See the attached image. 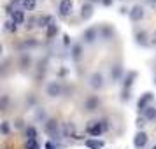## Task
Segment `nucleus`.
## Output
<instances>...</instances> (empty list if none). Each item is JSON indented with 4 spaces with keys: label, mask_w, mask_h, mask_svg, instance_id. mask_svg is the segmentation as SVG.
<instances>
[{
    "label": "nucleus",
    "mask_w": 156,
    "mask_h": 149,
    "mask_svg": "<svg viewBox=\"0 0 156 149\" xmlns=\"http://www.w3.org/2000/svg\"><path fill=\"white\" fill-rule=\"evenodd\" d=\"M107 128V125H105V121H93L91 125L88 126V133H91V135H100L104 130Z\"/></svg>",
    "instance_id": "obj_1"
},
{
    "label": "nucleus",
    "mask_w": 156,
    "mask_h": 149,
    "mask_svg": "<svg viewBox=\"0 0 156 149\" xmlns=\"http://www.w3.org/2000/svg\"><path fill=\"white\" fill-rule=\"evenodd\" d=\"M23 7L25 9H34L35 7V0H23Z\"/></svg>",
    "instance_id": "obj_20"
},
{
    "label": "nucleus",
    "mask_w": 156,
    "mask_h": 149,
    "mask_svg": "<svg viewBox=\"0 0 156 149\" xmlns=\"http://www.w3.org/2000/svg\"><path fill=\"white\" fill-rule=\"evenodd\" d=\"M151 2H156V0H151Z\"/></svg>",
    "instance_id": "obj_33"
},
{
    "label": "nucleus",
    "mask_w": 156,
    "mask_h": 149,
    "mask_svg": "<svg viewBox=\"0 0 156 149\" xmlns=\"http://www.w3.org/2000/svg\"><path fill=\"white\" fill-rule=\"evenodd\" d=\"M27 149H39V144L35 140H28L27 142Z\"/></svg>",
    "instance_id": "obj_23"
},
{
    "label": "nucleus",
    "mask_w": 156,
    "mask_h": 149,
    "mask_svg": "<svg viewBox=\"0 0 156 149\" xmlns=\"http://www.w3.org/2000/svg\"><path fill=\"white\" fill-rule=\"evenodd\" d=\"M12 21H14L16 25H21V23L25 21V12H23V11H14V12H12Z\"/></svg>",
    "instance_id": "obj_12"
},
{
    "label": "nucleus",
    "mask_w": 156,
    "mask_h": 149,
    "mask_svg": "<svg viewBox=\"0 0 156 149\" xmlns=\"http://www.w3.org/2000/svg\"><path fill=\"white\" fill-rule=\"evenodd\" d=\"M81 16H83V18H90V16H91V5H90V4L83 5V9H81Z\"/></svg>",
    "instance_id": "obj_13"
},
{
    "label": "nucleus",
    "mask_w": 156,
    "mask_h": 149,
    "mask_svg": "<svg viewBox=\"0 0 156 149\" xmlns=\"http://www.w3.org/2000/svg\"><path fill=\"white\" fill-rule=\"evenodd\" d=\"M144 118L149 121H154L156 119V107L153 105H147L146 109H144Z\"/></svg>",
    "instance_id": "obj_8"
},
{
    "label": "nucleus",
    "mask_w": 156,
    "mask_h": 149,
    "mask_svg": "<svg viewBox=\"0 0 156 149\" xmlns=\"http://www.w3.org/2000/svg\"><path fill=\"white\" fill-rule=\"evenodd\" d=\"M144 18V7L142 5H135L132 11H130V20L132 21H140Z\"/></svg>",
    "instance_id": "obj_2"
},
{
    "label": "nucleus",
    "mask_w": 156,
    "mask_h": 149,
    "mask_svg": "<svg viewBox=\"0 0 156 149\" xmlns=\"http://www.w3.org/2000/svg\"><path fill=\"white\" fill-rule=\"evenodd\" d=\"M16 126L21 128V126H23V121H21V119H18V121H16Z\"/></svg>",
    "instance_id": "obj_29"
},
{
    "label": "nucleus",
    "mask_w": 156,
    "mask_h": 149,
    "mask_svg": "<svg viewBox=\"0 0 156 149\" xmlns=\"http://www.w3.org/2000/svg\"><path fill=\"white\" fill-rule=\"evenodd\" d=\"M5 107H7V97L4 95V97H2V105H0V109H2V111H7Z\"/></svg>",
    "instance_id": "obj_25"
},
{
    "label": "nucleus",
    "mask_w": 156,
    "mask_h": 149,
    "mask_svg": "<svg viewBox=\"0 0 156 149\" xmlns=\"http://www.w3.org/2000/svg\"><path fill=\"white\" fill-rule=\"evenodd\" d=\"M35 135H37V132H35V128L34 126L27 128V137H28V140H35Z\"/></svg>",
    "instance_id": "obj_15"
},
{
    "label": "nucleus",
    "mask_w": 156,
    "mask_h": 149,
    "mask_svg": "<svg viewBox=\"0 0 156 149\" xmlns=\"http://www.w3.org/2000/svg\"><path fill=\"white\" fill-rule=\"evenodd\" d=\"M81 51H83L81 44H76L74 49H72V56H74V60H79V58H81Z\"/></svg>",
    "instance_id": "obj_14"
},
{
    "label": "nucleus",
    "mask_w": 156,
    "mask_h": 149,
    "mask_svg": "<svg viewBox=\"0 0 156 149\" xmlns=\"http://www.w3.org/2000/svg\"><path fill=\"white\" fill-rule=\"evenodd\" d=\"M14 2H18V0H14Z\"/></svg>",
    "instance_id": "obj_34"
},
{
    "label": "nucleus",
    "mask_w": 156,
    "mask_h": 149,
    "mask_svg": "<svg viewBox=\"0 0 156 149\" xmlns=\"http://www.w3.org/2000/svg\"><path fill=\"white\" fill-rule=\"evenodd\" d=\"M98 98H97V97H90V98L86 100V104H84V109L86 111H90V112H91V111H95V109H97V107H98Z\"/></svg>",
    "instance_id": "obj_7"
},
{
    "label": "nucleus",
    "mask_w": 156,
    "mask_h": 149,
    "mask_svg": "<svg viewBox=\"0 0 156 149\" xmlns=\"http://www.w3.org/2000/svg\"><path fill=\"white\" fill-rule=\"evenodd\" d=\"M84 39H86V42H91L93 39H95V30H88V32H86L84 34Z\"/></svg>",
    "instance_id": "obj_18"
},
{
    "label": "nucleus",
    "mask_w": 156,
    "mask_h": 149,
    "mask_svg": "<svg viewBox=\"0 0 156 149\" xmlns=\"http://www.w3.org/2000/svg\"><path fill=\"white\" fill-rule=\"evenodd\" d=\"M144 125H146V118H139V119H137V126L142 128Z\"/></svg>",
    "instance_id": "obj_26"
},
{
    "label": "nucleus",
    "mask_w": 156,
    "mask_h": 149,
    "mask_svg": "<svg viewBox=\"0 0 156 149\" xmlns=\"http://www.w3.org/2000/svg\"><path fill=\"white\" fill-rule=\"evenodd\" d=\"M63 133H65V137H74V133H76V126H74V123H65Z\"/></svg>",
    "instance_id": "obj_11"
},
{
    "label": "nucleus",
    "mask_w": 156,
    "mask_h": 149,
    "mask_svg": "<svg viewBox=\"0 0 156 149\" xmlns=\"http://www.w3.org/2000/svg\"><path fill=\"white\" fill-rule=\"evenodd\" d=\"M102 2H104L105 5H109V4H111V0H102Z\"/></svg>",
    "instance_id": "obj_30"
},
{
    "label": "nucleus",
    "mask_w": 156,
    "mask_h": 149,
    "mask_svg": "<svg viewBox=\"0 0 156 149\" xmlns=\"http://www.w3.org/2000/svg\"><path fill=\"white\" fill-rule=\"evenodd\" d=\"M151 97H153V95H151V93H146V95H144V97H142L140 100H139V104H137V107H139V111H144V109H146V104H147L149 100H151Z\"/></svg>",
    "instance_id": "obj_10"
},
{
    "label": "nucleus",
    "mask_w": 156,
    "mask_h": 149,
    "mask_svg": "<svg viewBox=\"0 0 156 149\" xmlns=\"http://www.w3.org/2000/svg\"><path fill=\"white\" fill-rule=\"evenodd\" d=\"M48 21H49L48 18H41V20H39V25H41V27H48V25H46Z\"/></svg>",
    "instance_id": "obj_27"
},
{
    "label": "nucleus",
    "mask_w": 156,
    "mask_h": 149,
    "mask_svg": "<svg viewBox=\"0 0 156 149\" xmlns=\"http://www.w3.org/2000/svg\"><path fill=\"white\" fill-rule=\"evenodd\" d=\"M48 95L49 97H60L62 95V84L60 83H51L48 86Z\"/></svg>",
    "instance_id": "obj_3"
},
{
    "label": "nucleus",
    "mask_w": 156,
    "mask_h": 149,
    "mask_svg": "<svg viewBox=\"0 0 156 149\" xmlns=\"http://www.w3.org/2000/svg\"><path fill=\"white\" fill-rule=\"evenodd\" d=\"M146 142H147V135L144 133V132H139V133L135 135V140H133V144H135V147H144L146 146Z\"/></svg>",
    "instance_id": "obj_5"
},
{
    "label": "nucleus",
    "mask_w": 156,
    "mask_h": 149,
    "mask_svg": "<svg viewBox=\"0 0 156 149\" xmlns=\"http://www.w3.org/2000/svg\"><path fill=\"white\" fill-rule=\"evenodd\" d=\"M91 2H97V0H91Z\"/></svg>",
    "instance_id": "obj_32"
},
{
    "label": "nucleus",
    "mask_w": 156,
    "mask_h": 149,
    "mask_svg": "<svg viewBox=\"0 0 156 149\" xmlns=\"http://www.w3.org/2000/svg\"><path fill=\"white\" fill-rule=\"evenodd\" d=\"M2 133H4V135L9 133V125H7V121H4V123H2Z\"/></svg>",
    "instance_id": "obj_24"
},
{
    "label": "nucleus",
    "mask_w": 156,
    "mask_h": 149,
    "mask_svg": "<svg viewBox=\"0 0 156 149\" xmlns=\"http://www.w3.org/2000/svg\"><path fill=\"white\" fill-rule=\"evenodd\" d=\"M135 37H137V42L146 44V37H147V35H146V32H137V35H135Z\"/></svg>",
    "instance_id": "obj_19"
},
{
    "label": "nucleus",
    "mask_w": 156,
    "mask_h": 149,
    "mask_svg": "<svg viewBox=\"0 0 156 149\" xmlns=\"http://www.w3.org/2000/svg\"><path fill=\"white\" fill-rule=\"evenodd\" d=\"M86 146H88V147H93V149H100V147H102V142H97V140H86Z\"/></svg>",
    "instance_id": "obj_16"
},
{
    "label": "nucleus",
    "mask_w": 156,
    "mask_h": 149,
    "mask_svg": "<svg viewBox=\"0 0 156 149\" xmlns=\"http://www.w3.org/2000/svg\"><path fill=\"white\" fill-rule=\"evenodd\" d=\"M58 34V28L56 25H49V28H48V39H51L53 35H56Z\"/></svg>",
    "instance_id": "obj_17"
},
{
    "label": "nucleus",
    "mask_w": 156,
    "mask_h": 149,
    "mask_svg": "<svg viewBox=\"0 0 156 149\" xmlns=\"http://www.w3.org/2000/svg\"><path fill=\"white\" fill-rule=\"evenodd\" d=\"M91 86L95 90L104 86V77H102V74H93L91 76Z\"/></svg>",
    "instance_id": "obj_9"
},
{
    "label": "nucleus",
    "mask_w": 156,
    "mask_h": 149,
    "mask_svg": "<svg viewBox=\"0 0 156 149\" xmlns=\"http://www.w3.org/2000/svg\"><path fill=\"white\" fill-rule=\"evenodd\" d=\"M70 11H72V0H62L60 2V16L70 14Z\"/></svg>",
    "instance_id": "obj_4"
},
{
    "label": "nucleus",
    "mask_w": 156,
    "mask_h": 149,
    "mask_svg": "<svg viewBox=\"0 0 156 149\" xmlns=\"http://www.w3.org/2000/svg\"><path fill=\"white\" fill-rule=\"evenodd\" d=\"M30 63H32V60H30V56H23V60H21V67H23V69H27V67H30Z\"/></svg>",
    "instance_id": "obj_21"
},
{
    "label": "nucleus",
    "mask_w": 156,
    "mask_h": 149,
    "mask_svg": "<svg viewBox=\"0 0 156 149\" xmlns=\"http://www.w3.org/2000/svg\"><path fill=\"white\" fill-rule=\"evenodd\" d=\"M46 132L49 135H56V132H58V121L56 119H49L48 123H46Z\"/></svg>",
    "instance_id": "obj_6"
},
{
    "label": "nucleus",
    "mask_w": 156,
    "mask_h": 149,
    "mask_svg": "<svg viewBox=\"0 0 156 149\" xmlns=\"http://www.w3.org/2000/svg\"><path fill=\"white\" fill-rule=\"evenodd\" d=\"M27 28H34V18H30V20H28V25H27Z\"/></svg>",
    "instance_id": "obj_28"
},
{
    "label": "nucleus",
    "mask_w": 156,
    "mask_h": 149,
    "mask_svg": "<svg viewBox=\"0 0 156 149\" xmlns=\"http://www.w3.org/2000/svg\"><path fill=\"white\" fill-rule=\"evenodd\" d=\"M5 30H9V32H16V23L14 21H7L5 23Z\"/></svg>",
    "instance_id": "obj_22"
},
{
    "label": "nucleus",
    "mask_w": 156,
    "mask_h": 149,
    "mask_svg": "<svg viewBox=\"0 0 156 149\" xmlns=\"http://www.w3.org/2000/svg\"><path fill=\"white\" fill-rule=\"evenodd\" d=\"M153 149H156V144H154V146H153Z\"/></svg>",
    "instance_id": "obj_31"
}]
</instances>
